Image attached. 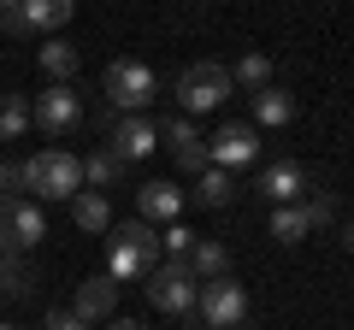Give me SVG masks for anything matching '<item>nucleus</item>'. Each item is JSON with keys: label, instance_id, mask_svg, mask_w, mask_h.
Segmentation results:
<instances>
[{"label": "nucleus", "instance_id": "f3484780", "mask_svg": "<svg viewBox=\"0 0 354 330\" xmlns=\"http://www.w3.org/2000/svg\"><path fill=\"white\" fill-rule=\"evenodd\" d=\"M106 242H124V248H136V254L148 260V266H160V230H153L148 218H124V224L113 218V230H106Z\"/></svg>", "mask_w": 354, "mask_h": 330}, {"label": "nucleus", "instance_id": "c9c22d12", "mask_svg": "<svg viewBox=\"0 0 354 330\" xmlns=\"http://www.w3.org/2000/svg\"><path fill=\"white\" fill-rule=\"evenodd\" d=\"M0 330H18V324H0Z\"/></svg>", "mask_w": 354, "mask_h": 330}, {"label": "nucleus", "instance_id": "c756f323", "mask_svg": "<svg viewBox=\"0 0 354 330\" xmlns=\"http://www.w3.org/2000/svg\"><path fill=\"white\" fill-rule=\"evenodd\" d=\"M48 330H88V318H77L71 307H65V313L53 307V313H48Z\"/></svg>", "mask_w": 354, "mask_h": 330}, {"label": "nucleus", "instance_id": "5701e85b", "mask_svg": "<svg viewBox=\"0 0 354 330\" xmlns=\"http://www.w3.org/2000/svg\"><path fill=\"white\" fill-rule=\"evenodd\" d=\"M195 195H201V206H230V195H236V183H230L225 165H207L201 183H195Z\"/></svg>", "mask_w": 354, "mask_h": 330}, {"label": "nucleus", "instance_id": "39448f33", "mask_svg": "<svg viewBox=\"0 0 354 330\" xmlns=\"http://www.w3.org/2000/svg\"><path fill=\"white\" fill-rule=\"evenodd\" d=\"M195 313H201L207 330H242L248 324V289L236 278H207L201 295H195Z\"/></svg>", "mask_w": 354, "mask_h": 330}, {"label": "nucleus", "instance_id": "7c9ffc66", "mask_svg": "<svg viewBox=\"0 0 354 330\" xmlns=\"http://www.w3.org/2000/svg\"><path fill=\"white\" fill-rule=\"evenodd\" d=\"M0 30H6V36H30V24H24V12H0Z\"/></svg>", "mask_w": 354, "mask_h": 330}, {"label": "nucleus", "instance_id": "412c9836", "mask_svg": "<svg viewBox=\"0 0 354 330\" xmlns=\"http://www.w3.org/2000/svg\"><path fill=\"white\" fill-rule=\"evenodd\" d=\"M148 271H153V266L136 254V248H124V242H106V278H113V283H142Z\"/></svg>", "mask_w": 354, "mask_h": 330}, {"label": "nucleus", "instance_id": "ddd939ff", "mask_svg": "<svg viewBox=\"0 0 354 330\" xmlns=\"http://www.w3.org/2000/svg\"><path fill=\"white\" fill-rule=\"evenodd\" d=\"M248 106H254V130H283V124H295V95L278 89V83L254 89Z\"/></svg>", "mask_w": 354, "mask_h": 330}, {"label": "nucleus", "instance_id": "1a4fd4ad", "mask_svg": "<svg viewBox=\"0 0 354 330\" xmlns=\"http://www.w3.org/2000/svg\"><path fill=\"white\" fill-rule=\"evenodd\" d=\"M160 142L177 153L183 171H195V177L207 171V142H201V130H195V118H171V124H160Z\"/></svg>", "mask_w": 354, "mask_h": 330}, {"label": "nucleus", "instance_id": "2eb2a0df", "mask_svg": "<svg viewBox=\"0 0 354 330\" xmlns=\"http://www.w3.org/2000/svg\"><path fill=\"white\" fill-rule=\"evenodd\" d=\"M18 12H24L30 36H59V30L71 24V12H77V0H24V6H18Z\"/></svg>", "mask_w": 354, "mask_h": 330}, {"label": "nucleus", "instance_id": "b1692460", "mask_svg": "<svg viewBox=\"0 0 354 330\" xmlns=\"http://www.w3.org/2000/svg\"><path fill=\"white\" fill-rule=\"evenodd\" d=\"M230 83H242V89H266V83H272V59H266V53H242L236 65H230Z\"/></svg>", "mask_w": 354, "mask_h": 330}, {"label": "nucleus", "instance_id": "dca6fc26", "mask_svg": "<svg viewBox=\"0 0 354 330\" xmlns=\"http://www.w3.org/2000/svg\"><path fill=\"white\" fill-rule=\"evenodd\" d=\"M41 236H48V218H41V206L24 201V195H12V254H30Z\"/></svg>", "mask_w": 354, "mask_h": 330}, {"label": "nucleus", "instance_id": "f257e3e1", "mask_svg": "<svg viewBox=\"0 0 354 330\" xmlns=\"http://www.w3.org/2000/svg\"><path fill=\"white\" fill-rule=\"evenodd\" d=\"M12 183L30 195V201H71V195L83 189V159L65 153V148H41V153H30V159L12 171Z\"/></svg>", "mask_w": 354, "mask_h": 330}, {"label": "nucleus", "instance_id": "473e14b6", "mask_svg": "<svg viewBox=\"0 0 354 330\" xmlns=\"http://www.w3.org/2000/svg\"><path fill=\"white\" fill-rule=\"evenodd\" d=\"M6 189H12V165L0 159V195H6Z\"/></svg>", "mask_w": 354, "mask_h": 330}, {"label": "nucleus", "instance_id": "6ab92c4d", "mask_svg": "<svg viewBox=\"0 0 354 330\" xmlns=\"http://www.w3.org/2000/svg\"><path fill=\"white\" fill-rule=\"evenodd\" d=\"M124 171H130V159H118V153L113 148H95V153H88V159H83V189H113V183H124Z\"/></svg>", "mask_w": 354, "mask_h": 330}, {"label": "nucleus", "instance_id": "72a5a7b5", "mask_svg": "<svg viewBox=\"0 0 354 330\" xmlns=\"http://www.w3.org/2000/svg\"><path fill=\"white\" fill-rule=\"evenodd\" d=\"M342 248H348V254H354V218H348V224H342Z\"/></svg>", "mask_w": 354, "mask_h": 330}, {"label": "nucleus", "instance_id": "9b49d317", "mask_svg": "<svg viewBox=\"0 0 354 330\" xmlns=\"http://www.w3.org/2000/svg\"><path fill=\"white\" fill-rule=\"evenodd\" d=\"M71 313L77 318H88V324H106V318L118 313V283L106 278H88V283H77V301H71Z\"/></svg>", "mask_w": 354, "mask_h": 330}, {"label": "nucleus", "instance_id": "6e6552de", "mask_svg": "<svg viewBox=\"0 0 354 330\" xmlns=\"http://www.w3.org/2000/svg\"><path fill=\"white\" fill-rule=\"evenodd\" d=\"M106 148L118 153V159H148L153 148H160V118H148V113H124L113 124V136H106Z\"/></svg>", "mask_w": 354, "mask_h": 330}, {"label": "nucleus", "instance_id": "2f4dec72", "mask_svg": "<svg viewBox=\"0 0 354 330\" xmlns=\"http://www.w3.org/2000/svg\"><path fill=\"white\" fill-rule=\"evenodd\" d=\"M101 330H142V324H136V318H118V313H113V318H106Z\"/></svg>", "mask_w": 354, "mask_h": 330}, {"label": "nucleus", "instance_id": "20e7f679", "mask_svg": "<svg viewBox=\"0 0 354 330\" xmlns=\"http://www.w3.org/2000/svg\"><path fill=\"white\" fill-rule=\"evenodd\" d=\"M101 89H106V106H118V113H148L153 95H160V83H153V65L142 59H113L101 71Z\"/></svg>", "mask_w": 354, "mask_h": 330}, {"label": "nucleus", "instance_id": "393cba45", "mask_svg": "<svg viewBox=\"0 0 354 330\" xmlns=\"http://www.w3.org/2000/svg\"><path fill=\"white\" fill-rule=\"evenodd\" d=\"M30 289H36V271H30L24 260L0 254V295H12V301H18V295H30Z\"/></svg>", "mask_w": 354, "mask_h": 330}, {"label": "nucleus", "instance_id": "aec40b11", "mask_svg": "<svg viewBox=\"0 0 354 330\" xmlns=\"http://www.w3.org/2000/svg\"><path fill=\"white\" fill-rule=\"evenodd\" d=\"M189 271L195 278H230V248L225 242H207V236H195V248H189Z\"/></svg>", "mask_w": 354, "mask_h": 330}, {"label": "nucleus", "instance_id": "7ed1b4c3", "mask_svg": "<svg viewBox=\"0 0 354 330\" xmlns=\"http://www.w3.org/2000/svg\"><path fill=\"white\" fill-rule=\"evenodd\" d=\"M142 289H148V301L160 307V313L189 318L195 313V295H201V278L189 271V260H160V266L142 278Z\"/></svg>", "mask_w": 354, "mask_h": 330}, {"label": "nucleus", "instance_id": "4468645a", "mask_svg": "<svg viewBox=\"0 0 354 330\" xmlns=\"http://www.w3.org/2000/svg\"><path fill=\"white\" fill-rule=\"evenodd\" d=\"M71 224L88 230V236H106V230H113V195L77 189V195H71Z\"/></svg>", "mask_w": 354, "mask_h": 330}, {"label": "nucleus", "instance_id": "a878e982", "mask_svg": "<svg viewBox=\"0 0 354 330\" xmlns=\"http://www.w3.org/2000/svg\"><path fill=\"white\" fill-rule=\"evenodd\" d=\"M272 236H278L283 248H295V242L307 236V213L301 206H278V213H272Z\"/></svg>", "mask_w": 354, "mask_h": 330}, {"label": "nucleus", "instance_id": "cd10ccee", "mask_svg": "<svg viewBox=\"0 0 354 330\" xmlns=\"http://www.w3.org/2000/svg\"><path fill=\"white\" fill-rule=\"evenodd\" d=\"M301 213H307V230H325L330 218H337V206H330V195H307Z\"/></svg>", "mask_w": 354, "mask_h": 330}, {"label": "nucleus", "instance_id": "f8f14e48", "mask_svg": "<svg viewBox=\"0 0 354 330\" xmlns=\"http://www.w3.org/2000/svg\"><path fill=\"white\" fill-rule=\"evenodd\" d=\"M183 201H189V195L177 189V183H142L136 189V218H148V224H177Z\"/></svg>", "mask_w": 354, "mask_h": 330}, {"label": "nucleus", "instance_id": "423d86ee", "mask_svg": "<svg viewBox=\"0 0 354 330\" xmlns=\"http://www.w3.org/2000/svg\"><path fill=\"white\" fill-rule=\"evenodd\" d=\"M30 124L41 130V136H71L77 124H83V95L71 89V83H48L41 95H30Z\"/></svg>", "mask_w": 354, "mask_h": 330}, {"label": "nucleus", "instance_id": "9d476101", "mask_svg": "<svg viewBox=\"0 0 354 330\" xmlns=\"http://www.w3.org/2000/svg\"><path fill=\"white\" fill-rule=\"evenodd\" d=\"M260 195H266L272 206H295V201L307 195V171H301L295 159H278V165H266V171H260Z\"/></svg>", "mask_w": 354, "mask_h": 330}, {"label": "nucleus", "instance_id": "f03ea898", "mask_svg": "<svg viewBox=\"0 0 354 330\" xmlns=\"http://www.w3.org/2000/svg\"><path fill=\"white\" fill-rule=\"evenodd\" d=\"M230 65H218V59H201V65H189V71L177 77V113L183 118H195V113H218V106L230 101Z\"/></svg>", "mask_w": 354, "mask_h": 330}, {"label": "nucleus", "instance_id": "0eeeda50", "mask_svg": "<svg viewBox=\"0 0 354 330\" xmlns=\"http://www.w3.org/2000/svg\"><path fill=\"white\" fill-rule=\"evenodd\" d=\"M260 159V130L248 124V118H230V124H218V136L207 142V165H225V171H236V165H254Z\"/></svg>", "mask_w": 354, "mask_h": 330}, {"label": "nucleus", "instance_id": "4be33fe9", "mask_svg": "<svg viewBox=\"0 0 354 330\" xmlns=\"http://www.w3.org/2000/svg\"><path fill=\"white\" fill-rule=\"evenodd\" d=\"M30 130V95H0V142H18Z\"/></svg>", "mask_w": 354, "mask_h": 330}, {"label": "nucleus", "instance_id": "c85d7f7f", "mask_svg": "<svg viewBox=\"0 0 354 330\" xmlns=\"http://www.w3.org/2000/svg\"><path fill=\"white\" fill-rule=\"evenodd\" d=\"M0 254H12V195H0Z\"/></svg>", "mask_w": 354, "mask_h": 330}, {"label": "nucleus", "instance_id": "bb28decb", "mask_svg": "<svg viewBox=\"0 0 354 330\" xmlns=\"http://www.w3.org/2000/svg\"><path fill=\"white\" fill-rule=\"evenodd\" d=\"M189 248H195V230H183V224H165L160 230V254L165 260H189Z\"/></svg>", "mask_w": 354, "mask_h": 330}, {"label": "nucleus", "instance_id": "a211bd4d", "mask_svg": "<svg viewBox=\"0 0 354 330\" xmlns=\"http://www.w3.org/2000/svg\"><path fill=\"white\" fill-rule=\"evenodd\" d=\"M36 65L48 71V83H71V77H77V48H71L65 36H41Z\"/></svg>", "mask_w": 354, "mask_h": 330}, {"label": "nucleus", "instance_id": "f704fd0d", "mask_svg": "<svg viewBox=\"0 0 354 330\" xmlns=\"http://www.w3.org/2000/svg\"><path fill=\"white\" fill-rule=\"evenodd\" d=\"M18 6H24V0H0V12H18Z\"/></svg>", "mask_w": 354, "mask_h": 330}]
</instances>
